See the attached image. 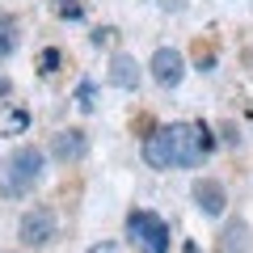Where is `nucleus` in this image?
Segmentation results:
<instances>
[{"mask_svg":"<svg viewBox=\"0 0 253 253\" xmlns=\"http://www.w3.org/2000/svg\"><path fill=\"white\" fill-rule=\"evenodd\" d=\"M207 152L199 144V123H169L144 139V161L152 169H190Z\"/></svg>","mask_w":253,"mask_h":253,"instance_id":"obj_1","label":"nucleus"},{"mask_svg":"<svg viewBox=\"0 0 253 253\" xmlns=\"http://www.w3.org/2000/svg\"><path fill=\"white\" fill-rule=\"evenodd\" d=\"M42 152L38 148H17V152L9 156V165L0 169V194H9V199H21V194H30V190L42 181Z\"/></svg>","mask_w":253,"mask_h":253,"instance_id":"obj_2","label":"nucleus"},{"mask_svg":"<svg viewBox=\"0 0 253 253\" xmlns=\"http://www.w3.org/2000/svg\"><path fill=\"white\" fill-rule=\"evenodd\" d=\"M126 236L139 253H169V224L152 211H131L126 215Z\"/></svg>","mask_w":253,"mask_h":253,"instance_id":"obj_3","label":"nucleus"},{"mask_svg":"<svg viewBox=\"0 0 253 253\" xmlns=\"http://www.w3.org/2000/svg\"><path fill=\"white\" fill-rule=\"evenodd\" d=\"M17 236H21V245H34V249L51 245V236H55V211H51V207L26 211L21 224H17Z\"/></svg>","mask_w":253,"mask_h":253,"instance_id":"obj_4","label":"nucleus"},{"mask_svg":"<svg viewBox=\"0 0 253 253\" xmlns=\"http://www.w3.org/2000/svg\"><path fill=\"white\" fill-rule=\"evenodd\" d=\"M152 81L165 84V89H173V84H181V76H186V59H181V51H173V46H161V51L152 55Z\"/></svg>","mask_w":253,"mask_h":253,"instance_id":"obj_5","label":"nucleus"},{"mask_svg":"<svg viewBox=\"0 0 253 253\" xmlns=\"http://www.w3.org/2000/svg\"><path fill=\"white\" fill-rule=\"evenodd\" d=\"M89 152V135H84L81 126H68V131H55L51 135V156L55 161H81V156Z\"/></svg>","mask_w":253,"mask_h":253,"instance_id":"obj_6","label":"nucleus"},{"mask_svg":"<svg viewBox=\"0 0 253 253\" xmlns=\"http://www.w3.org/2000/svg\"><path fill=\"white\" fill-rule=\"evenodd\" d=\"M190 194H194V203H199V211H203V215H224L228 194H224V186H219L215 177H199Z\"/></svg>","mask_w":253,"mask_h":253,"instance_id":"obj_7","label":"nucleus"},{"mask_svg":"<svg viewBox=\"0 0 253 253\" xmlns=\"http://www.w3.org/2000/svg\"><path fill=\"white\" fill-rule=\"evenodd\" d=\"M110 84H114V89H139L135 55H114V59H110Z\"/></svg>","mask_w":253,"mask_h":253,"instance_id":"obj_8","label":"nucleus"},{"mask_svg":"<svg viewBox=\"0 0 253 253\" xmlns=\"http://www.w3.org/2000/svg\"><path fill=\"white\" fill-rule=\"evenodd\" d=\"M245 236H249V228L241 224V219H236V224H228L224 228V236H219V253H245Z\"/></svg>","mask_w":253,"mask_h":253,"instance_id":"obj_9","label":"nucleus"},{"mask_svg":"<svg viewBox=\"0 0 253 253\" xmlns=\"http://www.w3.org/2000/svg\"><path fill=\"white\" fill-rule=\"evenodd\" d=\"M13 51H17V21L0 13V59H9Z\"/></svg>","mask_w":253,"mask_h":253,"instance_id":"obj_10","label":"nucleus"},{"mask_svg":"<svg viewBox=\"0 0 253 253\" xmlns=\"http://www.w3.org/2000/svg\"><path fill=\"white\" fill-rule=\"evenodd\" d=\"M55 13H59V17H68V21H76V17H81V0H55Z\"/></svg>","mask_w":253,"mask_h":253,"instance_id":"obj_11","label":"nucleus"},{"mask_svg":"<svg viewBox=\"0 0 253 253\" xmlns=\"http://www.w3.org/2000/svg\"><path fill=\"white\" fill-rule=\"evenodd\" d=\"M26 123H30V114H26V110H13V114H9V123H4V131H9V135H21V131H26Z\"/></svg>","mask_w":253,"mask_h":253,"instance_id":"obj_12","label":"nucleus"},{"mask_svg":"<svg viewBox=\"0 0 253 253\" xmlns=\"http://www.w3.org/2000/svg\"><path fill=\"white\" fill-rule=\"evenodd\" d=\"M93 97H97V89H93V84L84 81L81 89H76V106H81V110H93Z\"/></svg>","mask_w":253,"mask_h":253,"instance_id":"obj_13","label":"nucleus"},{"mask_svg":"<svg viewBox=\"0 0 253 253\" xmlns=\"http://www.w3.org/2000/svg\"><path fill=\"white\" fill-rule=\"evenodd\" d=\"M199 144H203V152H215V135H211V126H203V123H199Z\"/></svg>","mask_w":253,"mask_h":253,"instance_id":"obj_14","label":"nucleus"},{"mask_svg":"<svg viewBox=\"0 0 253 253\" xmlns=\"http://www.w3.org/2000/svg\"><path fill=\"white\" fill-rule=\"evenodd\" d=\"M59 68V51H42V72H55Z\"/></svg>","mask_w":253,"mask_h":253,"instance_id":"obj_15","label":"nucleus"},{"mask_svg":"<svg viewBox=\"0 0 253 253\" xmlns=\"http://www.w3.org/2000/svg\"><path fill=\"white\" fill-rule=\"evenodd\" d=\"M110 38H114V30H93V42H97V46L110 42Z\"/></svg>","mask_w":253,"mask_h":253,"instance_id":"obj_16","label":"nucleus"},{"mask_svg":"<svg viewBox=\"0 0 253 253\" xmlns=\"http://www.w3.org/2000/svg\"><path fill=\"white\" fill-rule=\"evenodd\" d=\"M9 93H13V81H9V76H0V101L9 97Z\"/></svg>","mask_w":253,"mask_h":253,"instance_id":"obj_17","label":"nucleus"},{"mask_svg":"<svg viewBox=\"0 0 253 253\" xmlns=\"http://www.w3.org/2000/svg\"><path fill=\"white\" fill-rule=\"evenodd\" d=\"M93 253H114V245H101V249H93Z\"/></svg>","mask_w":253,"mask_h":253,"instance_id":"obj_18","label":"nucleus"},{"mask_svg":"<svg viewBox=\"0 0 253 253\" xmlns=\"http://www.w3.org/2000/svg\"><path fill=\"white\" fill-rule=\"evenodd\" d=\"M186 253H199V249H194V245H186Z\"/></svg>","mask_w":253,"mask_h":253,"instance_id":"obj_19","label":"nucleus"}]
</instances>
